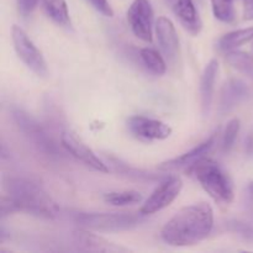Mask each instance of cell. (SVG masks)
<instances>
[{
  "mask_svg": "<svg viewBox=\"0 0 253 253\" xmlns=\"http://www.w3.org/2000/svg\"><path fill=\"white\" fill-rule=\"evenodd\" d=\"M214 227V210L207 202L188 205L170 217L161 231L169 246L188 247L204 241Z\"/></svg>",
  "mask_w": 253,
  "mask_h": 253,
  "instance_id": "1",
  "label": "cell"
},
{
  "mask_svg": "<svg viewBox=\"0 0 253 253\" xmlns=\"http://www.w3.org/2000/svg\"><path fill=\"white\" fill-rule=\"evenodd\" d=\"M5 189L16 204L19 211L44 219L57 216L58 207L56 202L37 183L25 178H9L5 182Z\"/></svg>",
  "mask_w": 253,
  "mask_h": 253,
  "instance_id": "2",
  "label": "cell"
},
{
  "mask_svg": "<svg viewBox=\"0 0 253 253\" xmlns=\"http://www.w3.org/2000/svg\"><path fill=\"white\" fill-rule=\"evenodd\" d=\"M190 172L215 202L220 204L232 203L235 198L234 184L216 162L204 157L190 167Z\"/></svg>",
  "mask_w": 253,
  "mask_h": 253,
  "instance_id": "3",
  "label": "cell"
},
{
  "mask_svg": "<svg viewBox=\"0 0 253 253\" xmlns=\"http://www.w3.org/2000/svg\"><path fill=\"white\" fill-rule=\"evenodd\" d=\"M77 225L99 232H120L132 230L140 225V216L132 212H77Z\"/></svg>",
  "mask_w": 253,
  "mask_h": 253,
  "instance_id": "4",
  "label": "cell"
},
{
  "mask_svg": "<svg viewBox=\"0 0 253 253\" xmlns=\"http://www.w3.org/2000/svg\"><path fill=\"white\" fill-rule=\"evenodd\" d=\"M10 114L16 124L17 128L24 133L25 137L32 143L36 148H39L41 152L46 153L48 156H56L58 153V150L56 147V143L53 142L48 133L44 131L41 124L30 115L27 111L22 110V109L12 106L10 109Z\"/></svg>",
  "mask_w": 253,
  "mask_h": 253,
  "instance_id": "5",
  "label": "cell"
},
{
  "mask_svg": "<svg viewBox=\"0 0 253 253\" xmlns=\"http://www.w3.org/2000/svg\"><path fill=\"white\" fill-rule=\"evenodd\" d=\"M11 37L15 52L22 63L31 69L36 76L46 77L48 73L46 59L32 40L27 36L26 32L17 25H14L11 30Z\"/></svg>",
  "mask_w": 253,
  "mask_h": 253,
  "instance_id": "6",
  "label": "cell"
},
{
  "mask_svg": "<svg viewBox=\"0 0 253 253\" xmlns=\"http://www.w3.org/2000/svg\"><path fill=\"white\" fill-rule=\"evenodd\" d=\"M183 182L179 177H167L148 197L140 209L141 215H152L169 207L180 194Z\"/></svg>",
  "mask_w": 253,
  "mask_h": 253,
  "instance_id": "7",
  "label": "cell"
},
{
  "mask_svg": "<svg viewBox=\"0 0 253 253\" xmlns=\"http://www.w3.org/2000/svg\"><path fill=\"white\" fill-rule=\"evenodd\" d=\"M126 15L133 35L148 43L152 42L153 9L150 0H133Z\"/></svg>",
  "mask_w": 253,
  "mask_h": 253,
  "instance_id": "8",
  "label": "cell"
},
{
  "mask_svg": "<svg viewBox=\"0 0 253 253\" xmlns=\"http://www.w3.org/2000/svg\"><path fill=\"white\" fill-rule=\"evenodd\" d=\"M61 143L63 146L64 150L73 156L76 160L81 161L83 165L88 166L91 169L96 170V172L108 173L109 168L90 148L86 145H84L81 140L76 137L73 133L64 131L61 135Z\"/></svg>",
  "mask_w": 253,
  "mask_h": 253,
  "instance_id": "9",
  "label": "cell"
},
{
  "mask_svg": "<svg viewBox=\"0 0 253 253\" xmlns=\"http://www.w3.org/2000/svg\"><path fill=\"white\" fill-rule=\"evenodd\" d=\"M127 126L131 132L143 140H166L170 137L173 130L169 125L155 119L135 115L127 120Z\"/></svg>",
  "mask_w": 253,
  "mask_h": 253,
  "instance_id": "10",
  "label": "cell"
},
{
  "mask_svg": "<svg viewBox=\"0 0 253 253\" xmlns=\"http://www.w3.org/2000/svg\"><path fill=\"white\" fill-rule=\"evenodd\" d=\"M156 36L161 51L163 52L166 58L170 62H174L179 57L180 52L179 37L174 24L168 17H158L156 21Z\"/></svg>",
  "mask_w": 253,
  "mask_h": 253,
  "instance_id": "11",
  "label": "cell"
},
{
  "mask_svg": "<svg viewBox=\"0 0 253 253\" xmlns=\"http://www.w3.org/2000/svg\"><path fill=\"white\" fill-rule=\"evenodd\" d=\"M215 141H216V133H212L208 140L198 145L193 150L188 151V152L183 153V155L178 156V157L172 158V160L165 161L158 166V169L161 170H178V169H184V168H190L193 165L204 158L208 153L211 151L214 147Z\"/></svg>",
  "mask_w": 253,
  "mask_h": 253,
  "instance_id": "12",
  "label": "cell"
},
{
  "mask_svg": "<svg viewBox=\"0 0 253 253\" xmlns=\"http://www.w3.org/2000/svg\"><path fill=\"white\" fill-rule=\"evenodd\" d=\"M217 74H219V62L217 59H211L204 68L200 79V104H202V114L204 118L209 116L210 114L212 100H214Z\"/></svg>",
  "mask_w": 253,
  "mask_h": 253,
  "instance_id": "13",
  "label": "cell"
},
{
  "mask_svg": "<svg viewBox=\"0 0 253 253\" xmlns=\"http://www.w3.org/2000/svg\"><path fill=\"white\" fill-rule=\"evenodd\" d=\"M74 244L79 250L86 252H125L127 249L116 246L99 235L91 234L86 229L76 231L73 235Z\"/></svg>",
  "mask_w": 253,
  "mask_h": 253,
  "instance_id": "14",
  "label": "cell"
},
{
  "mask_svg": "<svg viewBox=\"0 0 253 253\" xmlns=\"http://www.w3.org/2000/svg\"><path fill=\"white\" fill-rule=\"evenodd\" d=\"M174 14L182 26L193 36H198L203 29V21L198 14L193 0H177L174 2Z\"/></svg>",
  "mask_w": 253,
  "mask_h": 253,
  "instance_id": "15",
  "label": "cell"
},
{
  "mask_svg": "<svg viewBox=\"0 0 253 253\" xmlns=\"http://www.w3.org/2000/svg\"><path fill=\"white\" fill-rule=\"evenodd\" d=\"M249 96V88L241 79L232 78L226 82L221 90L220 109L222 113H229L241 104Z\"/></svg>",
  "mask_w": 253,
  "mask_h": 253,
  "instance_id": "16",
  "label": "cell"
},
{
  "mask_svg": "<svg viewBox=\"0 0 253 253\" xmlns=\"http://www.w3.org/2000/svg\"><path fill=\"white\" fill-rule=\"evenodd\" d=\"M42 6L47 16L62 27H71L68 5L66 0H42Z\"/></svg>",
  "mask_w": 253,
  "mask_h": 253,
  "instance_id": "17",
  "label": "cell"
},
{
  "mask_svg": "<svg viewBox=\"0 0 253 253\" xmlns=\"http://www.w3.org/2000/svg\"><path fill=\"white\" fill-rule=\"evenodd\" d=\"M253 39V27L247 29L235 30V31L227 32L226 35L221 36L217 41V47L221 51H234L237 47L247 43Z\"/></svg>",
  "mask_w": 253,
  "mask_h": 253,
  "instance_id": "18",
  "label": "cell"
},
{
  "mask_svg": "<svg viewBox=\"0 0 253 253\" xmlns=\"http://www.w3.org/2000/svg\"><path fill=\"white\" fill-rule=\"evenodd\" d=\"M226 61L232 68L237 69L240 73L253 79V56L241 51H229L226 54Z\"/></svg>",
  "mask_w": 253,
  "mask_h": 253,
  "instance_id": "19",
  "label": "cell"
},
{
  "mask_svg": "<svg viewBox=\"0 0 253 253\" xmlns=\"http://www.w3.org/2000/svg\"><path fill=\"white\" fill-rule=\"evenodd\" d=\"M140 56L146 68L151 73L156 74V76H163L167 72V64H166L165 58L156 49L142 48L140 52Z\"/></svg>",
  "mask_w": 253,
  "mask_h": 253,
  "instance_id": "20",
  "label": "cell"
},
{
  "mask_svg": "<svg viewBox=\"0 0 253 253\" xmlns=\"http://www.w3.org/2000/svg\"><path fill=\"white\" fill-rule=\"evenodd\" d=\"M104 200L114 207H126V205L137 204L142 200V194L137 190H120L104 194Z\"/></svg>",
  "mask_w": 253,
  "mask_h": 253,
  "instance_id": "21",
  "label": "cell"
},
{
  "mask_svg": "<svg viewBox=\"0 0 253 253\" xmlns=\"http://www.w3.org/2000/svg\"><path fill=\"white\" fill-rule=\"evenodd\" d=\"M211 9L215 19L230 24L236 17L234 0H211Z\"/></svg>",
  "mask_w": 253,
  "mask_h": 253,
  "instance_id": "22",
  "label": "cell"
},
{
  "mask_svg": "<svg viewBox=\"0 0 253 253\" xmlns=\"http://www.w3.org/2000/svg\"><path fill=\"white\" fill-rule=\"evenodd\" d=\"M226 230L241 241L253 245V224L241 220H230L226 222Z\"/></svg>",
  "mask_w": 253,
  "mask_h": 253,
  "instance_id": "23",
  "label": "cell"
},
{
  "mask_svg": "<svg viewBox=\"0 0 253 253\" xmlns=\"http://www.w3.org/2000/svg\"><path fill=\"white\" fill-rule=\"evenodd\" d=\"M240 132V120L239 119H232L227 123L225 127L224 135H222V150L224 152H229L234 147L236 142L237 135Z\"/></svg>",
  "mask_w": 253,
  "mask_h": 253,
  "instance_id": "24",
  "label": "cell"
},
{
  "mask_svg": "<svg viewBox=\"0 0 253 253\" xmlns=\"http://www.w3.org/2000/svg\"><path fill=\"white\" fill-rule=\"evenodd\" d=\"M40 0H16L17 9L22 16H29L39 5Z\"/></svg>",
  "mask_w": 253,
  "mask_h": 253,
  "instance_id": "25",
  "label": "cell"
},
{
  "mask_svg": "<svg viewBox=\"0 0 253 253\" xmlns=\"http://www.w3.org/2000/svg\"><path fill=\"white\" fill-rule=\"evenodd\" d=\"M91 5L94 6V9L98 10L100 14H103L106 17H113L114 16V10L111 7V5L109 4L108 0H88Z\"/></svg>",
  "mask_w": 253,
  "mask_h": 253,
  "instance_id": "26",
  "label": "cell"
},
{
  "mask_svg": "<svg viewBox=\"0 0 253 253\" xmlns=\"http://www.w3.org/2000/svg\"><path fill=\"white\" fill-rule=\"evenodd\" d=\"M245 210H246L247 217H249V221L253 224V189L251 187H249L247 193L245 194Z\"/></svg>",
  "mask_w": 253,
  "mask_h": 253,
  "instance_id": "27",
  "label": "cell"
},
{
  "mask_svg": "<svg viewBox=\"0 0 253 253\" xmlns=\"http://www.w3.org/2000/svg\"><path fill=\"white\" fill-rule=\"evenodd\" d=\"M244 19L253 20V0H244Z\"/></svg>",
  "mask_w": 253,
  "mask_h": 253,
  "instance_id": "28",
  "label": "cell"
},
{
  "mask_svg": "<svg viewBox=\"0 0 253 253\" xmlns=\"http://www.w3.org/2000/svg\"><path fill=\"white\" fill-rule=\"evenodd\" d=\"M168 1H170V2H173V1H174V2H175V1H177V0H168Z\"/></svg>",
  "mask_w": 253,
  "mask_h": 253,
  "instance_id": "29",
  "label": "cell"
},
{
  "mask_svg": "<svg viewBox=\"0 0 253 253\" xmlns=\"http://www.w3.org/2000/svg\"><path fill=\"white\" fill-rule=\"evenodd\" d=\"M250 187H251V188H252V189H253V182L251 183V185H250Z\"/></svg>",
  "mask_w": 253,
  "mask_h": 253,
  "instance_id": "30",
  "label": "cell"
}]
</instances>
